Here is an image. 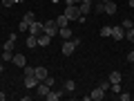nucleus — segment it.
<instances>
[{
    "label": "nucleus",
    "mask_w": 134,
    "mask_h": 101,
    "mask_svg": "<svg viewBox=\"0 0 134 101\" xmlns=\"http://www.w3.org/2000/svg\"><path fill=\"white\" fill-rule=\"evenodd\" d=\"M2 70H5V65H2V63H0V74H2Z\"/></svg>",
    "instance_id": "33"
},
{
    "label": "nucleus",
    "mask_w": 134,
    "mask_h": 101,
    "mask_svg": "<svg viewBox=\"0 0 134 101\" xmlns=\"http://www.w3.org/2000/svg\"><path fill=\"white\" fill-rule=\"evenodd\" d=\"M65 16H67V18H69V20H78V18H81V9H78V5H74V2H69V5H67L65 7Z\"/></svg>",
    "instance_id": "2"
},
{
    "label": "nucleus",
    "mask_w": 134,
    "mask_h": 101,
    "mask_svg": "<svg viewBox=\"0 0 134 101\" xmlns=\"http://www.w3.org/2000/svg\"><path fill=\"white\" fill-rule=\"evenodd\" d=\"M34 74H36V79H38V81H45V79L49 77L47 67H43V65H38V67H36V70H34Z\"/></svg>",
    "instance_id": "7"
},
{
    "label": "nucleus",
    "mask_w": 134,
    "mask_h": 101,
    "mask_svg": "<svg viewBox=\"0 0 134 101\" xmlns=\"http://www.w3.org/2000/svg\"><path fill=\"white\" fill-rule=\"evenodd\" d=\"M11 63H14L16 67H25V65H27V58H25L23 54H14V61H11Z\"/></svg>",
    "instance_id": "12"
},
{
    "label": "nucleus",
    "mask_w": 134,
    "mask_h": 101,
    "mask_svg": "<svg viewBox=\"0 0 134 101\" xmlns=\"http://www.w3.org/2000/svg\"><path fill=\"white\" fill-rule=\"evenodd\" d=\"M58 34H60V38H65V41H69V38L74 36L69 27H58Z\"/></svg>",
    "instance_id": "16"
},
{
    "label": "nucleus",
    "mask_w": 134,
    "mask_h": 101,
    "mask_svg": "<svg viewBox=\"0 0 134 101\" xmlns=\"http://www.w3.org/2000/svg\"><path fill=\"white\" fill-rule=\"evenodd\" d=\"M100 36H103V38H107V36H112V27H110V25H105V27L100 29Z\"/></svg>",
    "instance_id": "23"
},
{
    "label": "nucleus",
    "mask_w": 134,
    "mask_h": 101,
    "mask_svg": "<svg viewBox=\"0 0 134 101\" xmlns=\"http://www.w3.org/2000/svg\"><path fill=\"white\" fill-rule=\"evenodd\" d=\"M72 2H74V5H78V2H81V0H72Z\"/></svg>",
    "instance_id": "36"
},
{
    "label": "nucleus",
    "mask_w": 134,
    "mask_h": 101,
    "mask_svg": "<svg viewBox=\"0 0 134 101\" xmlns=\"http://www.w3.org/2000/svg\"><path fill=\"white\" fill-rule=\"evenodd\" d=\"M25 45H27L29 49H36V47H38V36L29 34V36H27V41H25Z\"/></svg>",
    "instance_id": "10"
},
{
    "label": "nucleus",
    "mask_w": 134,
    "mask_h": 101,
    "mask_svg": "<svg viewBox=\"0 0 134 101\" xmlns=\"http://www.w3.org/2000/svg\"><path fill=\"white\" fill-rule=\"evenodd\" d=\"M16 41H18V36H16V34H11L9 38H7V43H5V49H9V52H11V49H14V45H16Z\"/></svg>",
    "instance_id": "17"
},
{
    "label": "nucleus",
    "mask_w": 134,
    "mask_h": 101,
    "mask_svg": "<svg viewBox=\"0 0 134 101\" xmlns=\"http://www.w3.org/2000/svg\"><path fill=\"white\" fill-rule=\"evenodd\" d=\"M127 5H130V7H134V0H130V2H127Z\"/></svg>",
    "instance_id": "34"
},
{
    "label": "nucleus",
    "mask_w": 134,
    "mask_h": 101,
    "mask_svg": "<svg viewBox=\"0 0 134 101\" xmlns=\"http://www.w3.org/2000/svg\"><path fill=\"white\" fill-rule=\"evenodd\" d=\"M60 97H63V92H60V90H49L45 99H47V101H58Z\"/></svg>",
    "instance_id": "15"
},
{
    "label": "nucleus",
    "mask_w": 134,
    "mask_h": 101,
    "mask_svg": "<svg viewBox=\"0 0 134 101\" xmlns=\"http://www.w3.org/2000/svg\"><path fill=\"white\" fill-rule=\"evenodd\" d=\"M112 38L114 41H123L125 38V29L123 27H112Z\"/></svg>",
    "instance_id": "9"
},
{
    "label": "nucleus",
    "mask_w": 134,
    "mask_h": 101,
    "mask_svg": "<svg viewBox=\"0 0 134 101\" xmlns=\"http://www.w3.org/2000/svg\"><path fill=\"white\" fill-rule=\"evenodd\" d=\"M18 29H20V32H29V25L25 23V20H20V25H18Z\"/></svg>",
    "instance_id": "27"
},
{
    "label": "nucleus",
    "mask_w": 134,
    "mask_h": 101,
    "mask_svg": "<svg viewBox=\"0 0 134 101\" xmlns=\"http://www.w3.org/2000/svg\"><path fill=\"white\" fill-rule=\"evenodd\" d=\"M29 34H34V36L43 34V23H36V20H34V23L29 25Z\"/></svg>",
    "instance_id": "11"
},
{
    "label": "nucleus",
    "mask_w": 134,
    "mask_h": 101,
    "mask_svg": "<svg viewBox=\"0 0 134 101\" xmlns=\"http://www.w3.org/2000/svg\"><path fill=\"white\" fill-rule=\"evenodd\" d=\"M43 32L45 34H49V36H56L58 34V25H56V20H47V23H43Z\"/></svg>",
    "instance_id": "3"
},
{
    "label": "nucleus",
    "mask_w": 134,
    "mask_h": 101,
    "mask_svg": "<svg viewBox=\"0 0 134 101\" xmlns=\"http://www.w3.org/2000/svg\"><path fill=\"white\" fill-rule=\"evenodd\" d=\"M63 2H65V5H69V2H72V0H63Z\"/></svg>",
    "instance_id": "35"
},
{
    "label": "nucleus",
    "mask_w": 134,
    "mask_h": 101,
    "mask_svg": "<svg viewBox=\"0 0 134 101\" xmlns=\"http://www.w3.org/2000/svg\"><path fill=\"white\" fill-rule=\"evenodd\" d=\"M7 99V94H5V92H0V101H5Z\"/></svg>",
    "instance_id": "32"
},
{
    "label": "nucleus",
    "mask_w": 134,
    "mask_h": 101,
    "mask_svg": "<svg viewBox=\"0 0 134 101\" xmlns=\"http://www.w3.org/2000/svg\"><path fill=\"white\" fill-rule=\"evenodd\" d=\"M110 81L112 83H121V72H116V70H114V72L110 74Z\"/></svg>",
    "instance_id": "22"
},
{
    "label": "nucleus",
    "mask_w": 134,
    "mask_h": 101,
    "mask_svg": "<svg viewBox=\"0 0 134 101\" xmlns=\"http://www.w3.org/2000/svg\"><path fill=\"white\" fill-rule=\"evenodd\" d=\"M127 61H130V63H134V52H130V54H127Z\"/></svg>",
    "instance_id": "31"
},
{
    "label": "nucleus",
    "mask_w": 134,
    "mask_h": 101,
    "mask_svg": "<svg viewBox=\"0 0 134 101\" xmlns=\"http://www.w3.org/2000/svg\"><path fill=\"white\" fill-rule=\"evenodd\" d=\"M0 7H2V2H0Z\"/></svg>",
    "instance_id": "39"
},
{
    "label": "nucleus",
    "mask_w": 134,
    "mask_h": 101,
    "mask_svg": "<svg viewBox=\"0 0 134 101\" xmlns=\"http://www.w3.org/2000/svg\"><path fill=\"white\" fill-rule=\"evenodd\" d=\"M63 88H65L67 92H74V90H76V81H72V79H67V81L63 83Z\"/></svg>",
    "instance_id": "18"
},
{
    "label": "nucleus",
    "mask_w": 134,
    "mask_h": 101,
    "mask_svg": "<svg viewBox=\"0 0 134 101\" xmlns=\"http://www.w3.org/2000/svg\"><path fill=\"white\" fill-rule=\"evenodd\" d=\"M52 43V36H49V34H38V47H47V45Z\"/></svg>",
    "instance_id": "8"
},
{
    "label": "nucleus",
    "mask_w": 134,
    "mask_h": 101,
    "mask_svg": "<svg viewBox=\"0 0 134 101\" xmlns=\"http://www.w3.org/2000/svg\"><path fill=\"white\" fill-rule=\"evenodd\" d=\"M103 14H107V16H114L116 14V2H114V0L105 2V11H103Z\"/></svg>",
    "instance_id": "14"
},
{
    "label": "nucleus",
    "mask_w": 134,
    "mask_h": 101,
    "mask_svg": "<svg viewBox=\"0 0 134 101\" xmlns=\"http://www.w3.org/2000/svg\"><path fill=\"white\" fill-rule=\"evenodd\" d=\"M0 2H2V7H14L16 0H0Z\"/></svg>",
    "instance_id": "29"
},
{
    "label": "nucleus",
    "mask_w": 134,
    "mask_h": 101,
    "mask_svg": "<svg viewBox=\"0 0 134 101\" xmlns=\"http://www.w3.org/2000/svg\"><path fill=\"white\" fill-rule=\"evenodd\" d=\"M67 23H69V18H67L65 14H60V16L56 18V25H58V27H67Z\"/></svg>",
    "instance_id": "19"
},
{
    "label": "nucleus",
    "mask_w": 134,
    "mask_h": 101,
    "mask_svg": "<svg viewBox=\"0 0 134 101\" xmlns=\"http://www.w3.org/2000/svg\"><path fill=\"white\" fill-rule=\"evenodd\" d=\"M25 88H29V90H36V85H38V79H36V74H25Z\"/></svg>",
    "instance_id": "4"
},
{
    "label": "nucleus",
    "mask_w": 134,
    "mask_h": 101,
    "mask_svg": "<svg viewBox=\"0 0 134 101\" xmlns=\"http://www.w3.org/2000/svg\"><path fill=\"white\" fill-rule=\"evenodd\" d=\"M36 92H38V97H47V92H49V85L45 81H40L38 85H36Z\"/></svg>",
    "instance_id": "13"
},
{
    "label": "nucleus",
    "mask_w": 134,
    "mask_h": 101,
    "mask_svg": "<svg viewBox=\"0 0 134 101\" xmlns=\"http://www.w3.org/2000/svg\"><path fill=\"white\" fill-rule=\"evenodd\" d=\"M103 97H105V90H100L98 85L90 92V99H92V101H103Z\"/></svg>",
    "instance_id": "6"
},
{
    "label": "nucleus",
    "mask_w": 134,
    "mask_h": 101,
    "mask_svg": "<svg viewBox=\"0 0 134 101\" xmlns=\"http://www.w3.org/2000/svg\"><path fill=\"white\" fill-rule=\"evenodd\" d=\"M23 20H25V23H27V25H31L34 20H36V18H34V11H27V14L23 16Z\"/></svg>",
    "instance_id": "21"
},
{
    "label": "nucleus",
    "mask_w": 134,
    "mask_h": 101,
    "mask_svg": "<svg viewBox=\"0 0 134 101\" xmlns=\"http://www.w3.org/2000/svg\"><path fill=\"white\" fill-rule=\"evenodd\" d=\"M98 88H100V90H105V92H107V90H112V81H110V79H107V81H100V83H98Z\"/></svg>",
    "instance_id": "20"
},
{
    "label": "nucleus",
    "mask_w": 134,
    "mask_h": 101,
    "mask_svg": "<svg viewBox=\"0 0 134 101\" xmlns=\"http://www.w3.org/2000/svg\"><path fill=\"white\" fill-rule=\"evenodd\" d=\"M94 11H98V14H103V11H105V2H98V5H94Z\"/></svg>",
    "instance_id": "26"
},
{
    "label": "nucleus",
    "mask_w": 134,
    "mask_h": 101,
    "mask_svg": "<svg viewBox=\"0 0 134 101\" xmlns=\"http://www.w3.org/2000/svg\"><path fill=\"white\" fill-rule=\"evenodd\" d=\"M45 83H47V85L52 88V85H54V77H47V79H45Z\"/></svg>",
    "instance_id": "30"
},
{
    "label": "nucleus",
    "mask_w": 134,
    "mask_h": 101,
    "mask_svg": "<svg viewBox=\"0 0 134 101\" xmlns=\"http://www.w3.org/2000/svg\"><path fill=\"white\" fill-rule=\"evenodd\" d=\"M100 2H110V0H100Z\"/></svg>",
    "instance_id": "37"
},
{
    "label": "nucleus",
    "mask_w": 134,
    "mask_h": 101,
    "mask_svg": "<svg viewBox=\"0 0 134 101\" xmlns=\"http://www.w3.org/2000/svg\"><path fill=\"white\" fill-rule=\"evenodd\" d=\"M132 70H134V63H132Z\"/></svg>",
    "instance_id": "38"
},
{
    "label": "nucleus",
    "mask_w": 134,
    "mask_h": 101,
    "mask_svg": "<svg viewBox=\"0 0 134 101\" xmlns=\"http://www.w3.org/2000/svg\"><path fill=\"white\" fill-rule=\"evenodd\" d=\"M78 45H81V41H78V38H74V36H72L69 41H65V43H63L60 52L65 54V56H72V54L76 52V47H78Z\"/></svg>",
    "instance_id": "1"
},
{
    "label": "nucleus",
    "mask_w": 134,
    "mask_h": 101,
    "mask_svg": "<svg viewBox=\"0 0 134 101\" xmlns=\"http://www.w3.org/2000/svg\"><path fill=\"white\" fill-rule=\"evenodd\" d=\"M2 61H14V54L9 49H2Z\"/></svg>",
    "instance_id": "24"
},
{
    "label": "nucleus",
    "mask_w": 134,
    "mask_h": 101,
    "mask_svg": "<svg viewBox=\"0 0 134 101\" xmlns=\"http://www.w3.org/2000/svg\"><path fill=\"white\" fill-rule=\"evenodd\" d=\"M132 25H134V20H130V18H125L123 23H121V27H123V29H130V27H132Z\"/></svg>",
    "instance_id": "25"
},
{
    "label": "nucleus",
    "mask_w": 134,
    "mask_h": 101,
    "mask_svg": "<svg viewBox=\"0 0 134 101\" xmlns=\"http://www.w3.org/2000/svg\"><path fill=\"white\" fill-rule=\"evenodd\" d=\"M78 9H81L83 16H87L92 9H94V2H92V0H81V2H78Z\"/></svg>",
    "instance_id": "5"
},
{
    "label": "nucleus",
    "mask_w": 134,
    "mask_h": 101,
    "mask_svg": "<svg viewBox=\"0 0 134 101\" xmlns=\"http://www.w3.org/2000/svg\"><path fill=\"white\" fill-rule=\"evenodd\" d=\"M121 101H130V99H132V94H127V92H121Z\"/></svg>",
    "instance_id": "28"
}]
</instances>
